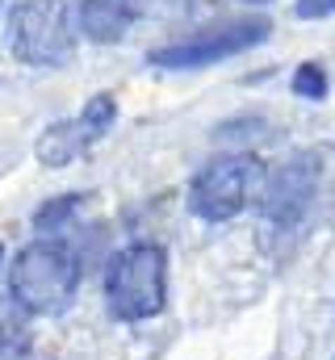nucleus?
<instances>
[{
    "label": "nucleus",
    "instance_id": "1",
    "mask_svg": "<svg viewBox=\"0 0 335 360\" xmlns=\"http://www.w3.org/2000/svg\"><path fill=\"white\" fill-rule=\"evenodd\" d=\"M80 289V260L63 243H30L8 264V297L25 314H63Z\"/></svg>",
    "mask_w": 335,
    "mask_h": 360
},
{
    "label": "nucleus",
    "instance_id": "2",
    "mask_svg": "<svg viewBox=\"0 0 335 360\" xmlns=\"http://www.w3.org/2000/svg\"><path fill=\"white\" fill-rule=\"evenodd\" d=\"M105 302L122 323H147L168 306V252L160 243H130L105 269Z\"/></svg>",
    "mask_w": 335,
    "mask_h": 360
},
{
    "label": "nucleus",
    "instance_id": "3",
    "mask_svg": "<svg viewBox=\"0 0 335 360\" xmlns=\"http://www.w3.org/2000/svg\"><path fill=\"white\" fill-rule=\"evenodd\" d=\"M8 51L34 68H63L76 55L68 0H17L8 13Z\"/></svg>",
    "mask_w": 335,
    "mask_h": 360
},
{
    "label": "nucleus",
    "instance_id": "4",
    "mask_svg": "<svg viewBox=\"0 0 335 360\" xmlns=\"http://www.w3.org/2000/svg\"><path fill=\"white\" fill-rule=\"evenodd\" d=\"M260 176L264 172H260V164L251 155H218L193 176L189 210L201 222H231L235 214H244V205L251 201Z\"/></svg>",
    "mask_w": 335,
    "mask_h": 360
},
{
    "label": "nucleus",
    "instance_id": "5",
    "mask_svg": "<svg viewBox=\"0 0 335 360\" xmlns=\"http://www.w3.org/2000/svg\"><path fill=\"white\" fill-rule=\"evenodd\" d=\"M268 30H272V21H264V17L218 21V25H210V30H201V34H193V38H184V42H172L164 51H156L151 63H156V68H172V72L210 68V63H222V59H231V55H239V51L260 46V42L268 38Z\"/></svg>",
    "mask_w": 335,
    "mask_h": 360
},
{
    "label": "nucleus",
    "instance_id": "6",
    "mask_svg": "<svg viewBox=\"0 0 335 360\" xmlns=\"http://www.w3.org/2000/svg\"><path fill=\"white\" fill-rule=\"evenodd\" d=\"M113 113H118L113 96H92L76 122H55V126L42 134V143H38L42 164H51V168L76 164L84 151H88V147H92V143L113 126Z\"/></svg>",
    "mask_w": 335,
    "mask_h": 360
},
{
    "label": "nucleus",
    "instance_id": "7",
    "mask_svg": "<svg viewBox=\"0 0 335 360\" xmlns=\"http://www.w3.org/2000/svg\"><path fill=\"white\" fill-rule=\"evenodd\" d=\"M315 193H319V164L315 155H298L264 180V218L277 226H293L310 210Z\"/></svg>",
    "mask_w": 335,
    "mask_h": 360
},
{
    "label": "nucleus",
    "instance_id": "8",
    "mask_svg": "<svg viewBox=\"0 0 335 360\" xmlns=\"http://www.w3.org/2000/svg\"><path fill=\"white\" fill-rule=\"evenodd\" d=\"M134 17H139V0H80V8H76L80 34L88 42H101V46L126 38Z\"/></svg>",
    "mask_w": 335,
    "mask_h": 360
},
{
    "label": "nucleus",
    "instance_id": "9",
    "mask_svg": "<svg viewBox=\"0 0 335 360\" xmlns=\"http://www.w3.org/2000/svg\"><path fill=\"white\" fill-rule=\"evenodd\" d=\"M25 310H17L13 306V297H4L0 302V360H8L17 348H21V340H25Z\"/></svg>",
    "mask_w": 335,
    "mask_h": 360
},
{
    "label": "nucleus",
    "instance_id": "10",
    "mask_svg": "<svg viewBox=\"0 0 335 360\" xmlns=\"http://www.w3.org/2000/svg\"><path fill=\"white\" fill-rule=\"evenodd\" d=\"M293 89L306 92V96H323V92H327V80H323V72H319V68H298Z\"/></svg>",
    "mask_w": 335,
    "mask_h": 360
},
{
    "label": "nucleus",
    "instance_id": "11",
    "mask_svg": "<svg viewBox=\"0 0 335 360\" xmlns=\"http://www.w3.org/2000/svg\"><path fill=\"white\" fill-rule=\"evenodd\" d=\"M293 13H298L302 21H319V17L335 13V0H298V4H293Z\"/></svg>",
    "mask_w": 335,
    "mask_h": 360
},
{
    "label": "nucleus",
    "instance_id": "12",
    "mask_svg": "<svg viewBox=\"0 0 335 360\" xmlns=\"http://www.w3.org/2000/svg\"><path fill=\"white\" fill-rule=\"evenodd\" d=\"M0 260H4V243H0Z\"/></svg>",
    "mask_w": 335,
    "mask_h": 360
},
{
    "label": "nucleus",
    "instance_id": "13",
    "mask_svg": "<svg viewBox=\"0 0 335 360\" xmlns=\"http://www.w3.org/2000/svg\"><path fill=\"white\" fill-rule=\"evenodd\" d=\"M248 4H264V0H248Z\"/></svg>",
    "mask_w": 335,
    "mask_h": 360
}]
</instances>
